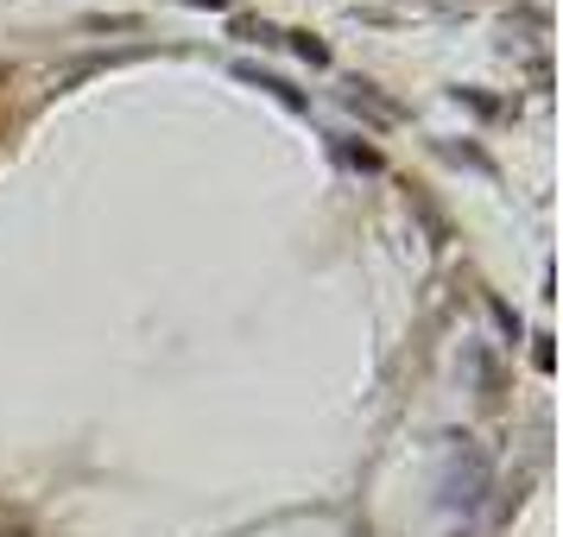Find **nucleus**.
<instances>
[{
    "instance_id": "nucleus-2",
    "label": "nucleus",
    "mask_w": 563,
    "mask_h": 537,
    "mask_svg": "<svg viewBox=\"0 0 563 537\" xmlns=\"http://www.w3.org/2000/svg\"><path fill=\"white\" fill-rule=\"evenodd\" d=\"M532 360H538V373H551V367H558V355H551V335H538V348H532Z\"/></svg>"
},
{
    "instance_id": "nucleus-1",
    "label": "nucleus",
    "mask_w": 563,
    "mask_h": 537,
    "mask_svg": "<svg viewBox=\"0 0 563 537\" xmlns=\"http://www.w3.org/2000/svg\"><path fill=\"white\" fill-rule=\"evenodd\" d=\"M234 77H241V82H254V89H266V96H273V102H285V108H305V96H298V89H291L285 77H266V70H254V64H241Z\"/></svg>"
},
{
    "instance_id": "nucleus-4",
    "label": "nucleus",
    "mask_w": 563,
    "mask_h": 537,
    "mask_svg": "<svg viewBox=\"0 0 563 537\" xmlns=\"http://www.w3.org/2000/svg\"><path fill=\"white\" fill-rule=\"evenodd\" d=\"M342 153H349V158H355V165H361V171H380V153H367V146H342Z\"/></svg>"
},
{
    "instance_id": "nucleus-3",
    "label": "nucleus",
    "mask_w": 563,
    "mask_h": 537,
    "mask_svg": "<svg viewBox=\"0 0 563 537\" xmlns=\"http://www.w3.org/2000/svg\"><path fill=\"white\" fill-rule=\"evenodd\" d=\"M291 45H298V57H310V64H330V52H323L317 38H291Z\"/></svg>"
}]
</instances>
